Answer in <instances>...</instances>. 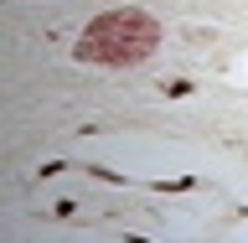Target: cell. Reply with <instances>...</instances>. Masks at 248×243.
I'll use <instances>...</instances> for the list:
<instances>
[{"instance_id":"6da1fadb","label":"cell","mask_w":248,"mask_h":243,"mask_svg":"<svg viewBox=\"0 0 248 243\" xmlns=\"http://www.w3.org/2000/svg\"><path fill=\"white\" fill-rule=\"evenodd\" d=\"M160 47V21L145 11H104L93 26H83V36H78V57L83 62H114V67H124V62H145Z\"/></svg>"},{"instance_id":"7a4b0ae2","label":"cell","mask_w":248,"mask_h":243,"mask_svg":"<svg viewBox=\"0 0 248 243\" xmlns=\"http://www.w3.org/2000/svg\"><path fill=\"white\" fill-rule=\"evenodd\" d=\"M155 192H191V176H176V181H155Z\"/></svg>"},{"instance_id":"3957f363","label":"cell","mask_w":248,"mask_h":243,"mask_svg":"<svg viewBox=\"0 0 248 243\" xmlns=\"http://www.w3.org/2000/svg\"><path fill=\"white\" fill-rule=\"evenodd\" d=\"M186 93H191V83H186V78H176V83H166V98H186Z\"/></svg>"}]
</instances>
